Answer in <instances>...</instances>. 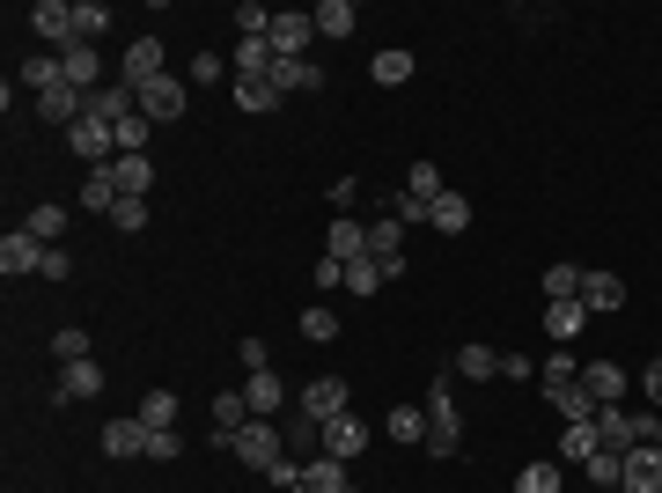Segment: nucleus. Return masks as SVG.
<instances>
[{
  "instance_id": "49",
  "label": "nucleus",
  "mask_w": 662,
  "mask_h": 493,
  "mask_svg": "<svg viewBox=\"0 0 662 493\" xmlns=\"http://www.w3.org/2000/svg\"><path fill=\"white\" fill-rule=\"evenodd\" d=\"M111 228H119V236H141L147 228V199H119V206H111Z\"/></svg>"
},
{
  "instance_id": "21",
  "label": "nucleus",
  "mask_w": 662,
  "mask_h": 493,
  "mask_svg": "<svg viewBox=\"0 0 662 493\" xmlns=\"http://www.w3.org/2000/svg\"><path fill=\"white\" fill-rule=\"evenodd\" d=\"M155 75H170V67H162V37H133V45H125V81L141 89V81H155Z\"/></svg>"
},
{
  "instance_id": "58",
  "label": "nucleus",
  "mask_w": 662,
  "mask_h": 493,
  "mask_svg": "<svg viewBox=\"0 0 662 493\" xmlns=\"http://www.w3.org/2000/svg\"><path fill=\"white\" fill-rule=\"evenodd\" d=\"M655 449H662V427H655Z\"/></svg>"
},
{
  "instance_id": "35",
  "label": "nucleus",
  "mask_w": 662,
  "mask_h": 493,
  "mask_svg": "<svg viewBox=\"0 0 662 493\" xmlns=\"http://www.w3.org/2000/svg\"><path fill=\"white\" fill-rule=\"evenodd\" d=\"M294 324H302V339H317V346L339 339V310H332V302H310V310H302Z\"/></svg>"
},
{
  "instance_id": "60",
  "label": "nucleus",
  "mask_w": 662,
  "mask_h": 493,
  "mask_svg": "<svg viewBox=\"0 0 662 493\" xmlns=\"http://www.w3.org/2000/svg\"><path fill=\"white\" fill-rule=\"evenodd\" d=\"M655 354H662V346H655Z\"/></svg>"
},
{
  "instance_id": "7",
  "label": "nucleus",
  "mask_w": 662,
  "mask_h": 493,
  "mask_svg": "<svg viewBox=\"0 0 662 493\" xmlns=\"http://www.w3.org/2000/svg\"><path fill=\"white\" fill-rule=\"evenodd\" d=\"M272 89H280V97H317V89H324V67H317V59H272Z\"/></svg>"
},
{
  "instance_id": "52",
  "label": "nucleus",
  "mask_w": 662,
  "mask_h": 493,
  "mask_svg": "<svg viewBox=\"0 0 662 493\" xmlns=\"http://www.w3.org/2000/svg\"><path fill=\"white\" fill-rule=\"evenodd\" d=\"M45 280H74V250H67V244L45 250Z\"/></svg>"
},
{
  "instance_id": "50",
  "label": "nucleus",
  "mask_w": 662,
  "mask_h": 493,
  "mask_svg": "<svg viewBox=\"0 0 662 493\" xmlns=\"http://www.w3.org/2000/svg\"><path fill=\"white\" fill-rule=\"evenodd\" d=\"M147 457H155V464H177V457H184V435H177V427H155V435H147Z\"/></svg>"
},
{
  "instance_id": "13",
  "label": "nucleus",
  "mask_w": 662,
  "mask_h": 493,
  "mask_svg": "<svg viewBox=\"0 0 662 493\" xmlns=\"http://www.w3.org/2000/svg\"><path fill=\"white\" fill-rule=\"evenodd\" d=\"M147 435H155V427H147L141 413L111 419V427H103V457H147Z\"/></svg>"
},
{
  "instance_id": "12",
  "label": "nucleus",
  "mask_w": 662,
  "mask_h": 493,
  "mask_svg": "<svg viewBox=\"0 0 662 493\" xmlns=\"http://www.w3.org/2000/svg\"><path fill=\"white\" fill-rule=\"evenodd\" d=\"M582 310H588V317L626 310V280H618V272H582Z\"/></svg>"
},
{
  "instance_id": "57",
  "label": "nucleus",
  "mask_w": 662,
  "mask_h": 493,
  "mask_svg": "<svg viewBox=\"0 0 662 493\" xmlns=\"http://www.w3.org/2000/svg\"><path fill=\"white\" fill-rule=\"evenodd\" d=\"M266 361H272V346L258 339V332H250V339H244V369H266Z\"/></svg>"
},
{
  "instance_id": "33",
  "label": "nucleus",
  "mask_w": 662,
  "mask_h": 493,
  "mask_svg": "<svg viewBox=\"0 0 662 493\" xmlns=\"http://www.w3.org/2000/svg\"><path fill=\"white\" fill-rule=\"evenodd\" d=\"M103 30H111V8L103 0H74V45H97Z\"/></svg>"
},
{
  "instance_id": "39",
  "label": "nucleus",
  "mask_w": 662,
  "mask_h": 493,
  "mask_svg": "<svg viewBox=\"0 0 662 493\" xmlns=\"http://www.w3.org/2000/svg\"><path fill=\"white\" fill-rule=\"evenodd\" d=\"M23 228H30V236H37V244L52 250L59 236H67V206H30V222H23Z\"/></svg>"
},
{
  "instance_id": "26",
  "label": "nucleus",
  "mask_w": 662,
  "mask_h": 493,
  "mask_svg": "<svg viewBox=\"0 0 662 493\" xmlns=\"http://www.w3.org/2000/svg\"><path fill=\"white\" fill-rule=\"evenodd\" d=\"M552 397V413L566 419V427H588V419H596V397L582 391V383H560V391H545Z\"/></svg>"
},
{
  "instance_id": "32",
  "label": "nucleus",
  "mask_w": 662,
  "mask_h": 493,
  "mask_svg": "<svg viewBox=\"0 0 662 493\" xmlns=\"http://www.w3.org/2000/svg\"><path fill=\"white\" fill-rule=\"evenodd\" d=\"M457 376L486 383V376H501V354H493V346H479V339H464V346H457Z\"/></svg>"
},
{
  "instance_id": "14",
  "label": "nucleus",
  "mask_w": 662,
  "mask_h": 493,
  "mask_svg": "<svg viewBox=\"0 0 662 493\" xmlns=\"http://www.w3.org/2000/svg\"><path fill=\"white\" fill-rule=\"evenodd\" d=\"M59 67H67V89H81V97H97V89H103L97 45H67V52H59Z\"/></svg>"
},
{
  "instance_id": "16",
  "label": "nucleus",
  "mask_w": 662,
  "mask_h": 493,
  "mask_svg": "<svg viewBox=\"0 0 662 493\" xmlns=\"http://www.w3.org/2000/svg\"><path fill=\"white\" fill-rule=\"evenodd\" d=\"M324 258H332V266H354V258H368V228L354 222V214H339V222H332V236H324Z\"/></svg>"
},
{
  "instance_id": "9",
  "label": "nucleus",
  "mask_w": 662,
  "mask_h": 493,
  "mask_svg": "<svg viewBox=\"0 0 662 493\" xmlns=\"http://www.w3.org/2000/svg\"><path fill=\"white\" fill-rule=\"evenodd\" d=\"M30 30H37L52 52H67L74 45V8L67 0H37V8H30Z\"/></svg>"
},
{
  "instance_id": "53",
  "label": "nucleus",
  "mask_w": 662,
  "mask_h": 493,
  "mask_svg": "<svg viewBox=\"0 0 662 493\" xmlns=\"http://www.w3.org/2000/svg\"><path fill=\"white\" fill-rule=\"evenodd\" d=\"M501 376H508V383H530L538 361H530V354H501Z\"/></svg>"
},
{
  "instance_id": "54",
  "label": "nucleus",
  "mask_w": 662,
  "mask_h": 493,
  "mask_svg": "<svg viewBox=\"0 0 662 493\" xmlns=\"http://www.w3.org/2000/svg\"><path fill=\"white\" fill-rule=\"evenodd\" d=\"M221 75H228V59H214V52H199V59H192V89H199V81H221Z\"/></svg>"
},
{
  "instance_id": "56",
  "label": "nucleus",
  "mask_w": 662,
  "mask_h": 493,
  "mask_svg": "<svg viewBox=\"0 0 662 493\" xmlns=\"http://www.w3.org/2000/svg\"><path fill=\"white\" fill-rule=\"evenodd\" d=\"M640 391H648V405H655V413H662V354H655V361H648V376H640Z\"/></svg>"
},
{
  "instance_id": "59",
  "label": "nucleus",
  "mask_w": 662,
  "mask_h": 493,
  "mask_svg": "<svg viewBox=\"0 0 662 493\" xmlns=\"http://www.w3.org/2000/svg\"><path fill=\"white\" fill-rule=\"evenodd\" d=\"M346 493H361V486H346Z\"/></svg>"
},
{
  "instance_id": "3",
  "label": "nucleus",
  "mask_w": 662,
  "mask_h": 493,
  "mask_svg": "<svg viewBox=\"0 0 662 493\" xmlns=\"http://www.w3.org/2000/svg\"><path fill=\"white\" fill-rule=\"evenodd\" d=\"M294 413H310L317 427H332L339 413H354V391H346V376H317V383H302V391H294Z\"/></svg>"
},
{
  "instance_id": "10",
  "label": "nucleus",
  "mask_w": 662,
  "mask_h": 493,
  "mask_svg": "<svg viewBox=\"0 0 662 493\" xmlns=\"http://www.w3.org/2000/svg\"><path fill=\"white\" fill-rule=\"evenodd\" d=\"M141 111H147L155 125H170L177 111H184V81H177V75H155V81H141Z\"/></svg>"
},
{
  "instance_id": "17",
  "label": "nucleus",
  "mask_w": 662,
  "mask_h": 493,
  "mask_svg": "<svg viewBox=\"0 0 662 493\" xmlns=\"http://www.w3.org/2000/svg\"><path fill=\"white\" fill-rule=\"evenodd\" d=\"M37 119L59 125V133H74V125L89 119V97H81V89H52V97H37Z\"/></svg>"
},
{
  "instance_id": "22",
  "label": "nucleus",
  "mask_w": 662,
  "mask_h": 493,
  "mask_svg": "<svg viewBox=\"0 0 662 493\" xmlns=\"http://www.w3.org/2000/svg\"><path fill=\"white\" fill-rule=\"evenodd\" d=\"M111 184H119L125 199H147L155 192V163H147V155H119V163H111Z\"/></svg>"
},
{
  "instance_id": "8",
  "label": "nucleus",
  "mask_w": 662,
  "mask_h": 493,
  "mask_svg": "<svg viewBox=\"0 0 662 493\" xmlns=\"http://www.w3.org/2000/svg\"><path fill=\"white\" fill-rule=\"evenodd\" d=\"M67 141H74V155H81L89 170H103V163H119V141H111V125H103V119H81V125L67 133Z\"/></svg>"
},
{
  "instance_id": "23",
  "label": "nucleus",
  "mask_w": 662,
  "mask_h": 493,
  "mask_svg": "<svg viewBox=\"0 0 662 493\" xmlns=\"http://www.w3.org/2000/svg\"><path fill=\"white\" fill-rule=\"evenodd\" d=\"M23 89H37V97L67 89V67H59V52H30V59H23Z\"/></svg>"
},
{
  "instance_id": "40",
  "label": "nucleus",
  "mask_w": 662,
  "mask_h": 493,
  "mask_svg": "<svg viewBox=\"0 0 662 493\" xmlns=\"http://www.w3.org/2000/svg\"><path fill=\"white\" fill-rule=\"evenodd\" d=\"M596 449H604V442H596V419H588V427H566V435H560V464H588Z\"/></svg>"
},
{
  "instance_id": "55",
  "label": "nucleus",
  "mask_w": 662,
  "mask_h": 493,
  "mask_svg": "<svg viewBox=\"0 0 662 493\" xmlns=\"http://www.w3.org/2000/svg\"><path fill=\"white\" fill-rule=\"evenodd\" d=\"M310 280H317V288H346V266H332V258H317V266H310Z\"/></svg>"
},
{
  "instance_id": "45",
  "label": "nucleus",
  "mask_w": 662,
  "mask_h": 493,
  "mask_svg": "<svg viewBox=\"0 0 662 493\" xmlns=\"http://www.w3.org/2000/svg\"><path fill=\"white\" fill-rule=\"evenodd\" d=\"M582 295V266H545V302Z\"/></svg>"
},
{
  "instance_id": "15",
  "label": "nucleus",
  "mask_w": 662,
  "mask_h": 493,
  "mask_svg": "<svg viewBox=\"0 0 662 493\" xmlns=\"http://www.w3.org/2000/svg\"><path fill=\"white\" fill-rule=\"evenodd\" d=\"M272 37H236V52H228V67H236V81H266L272 75Z\"/></svg>"
},
{
  "instance_id": "5",
  "label": "nucleus",
  "mask_w": 662,
  "mask_h": 493,
  "mask_svg": "<svg viewBox=\"0 0 662 493\" xmlns=\"http://www.w3.org/2000/svg\"><path fill=\"white\" fill-rule=\"evenodd\" d=\"M0 272H8V280H23V272H45V244H37L30 228H8V236H0Z\"/></svg>"
},
{
  "instance_id": "28",
  "label": "nucleus",
  "mask_w": 662,
  "mask_h": 493,
  "mask_svg": "<svg viewBox=\"0 0 662 493\" xmlns=\"http://www.w3.org/2000/svg\"><path fill=\"white\" fill-rule=\"evenodd\" d=\"M228 89H236V111H244V119H272V111H280V89H272V81H228Z\"/></svg>"
},
{
  "instance_id": "27",
  "label": "nucleus",
  "mask_w": 662,
  "mask_h": 493,
  "mask_svg": "<svg viewBox=\"0 0 662 493\" xmlns=\"http://www.w3.org/2000/svg\"><path fill=\"white\" fill-rule=\"evenodd\" d=\"M119 184H111V163H103V170H89L81 177V199H74V206H89V214H111V206H119Z\"/></svg>"
},
{
  "instance_id": "30",
  "label": "nucleus",
  "mask_w": 662,
  "mask_h": 493,
  "mask_svg": "<svg viewBox=\"0 0 662 493\" xmlns=\"http://www.w3.org/2000/svg\"><path fill=\"white\" fill-rule=\"evenodd\" d=\"M368 75H375V89H405V81H413V52H405V45L375 52V67H368Z\"/></svg>"
},
{
  "instance_id": "6",
  "label": "nucleus",
  "mask_w": 662,
  "mask_h": 493,
  "mask_svg": "<svg viewBox=\"0 0 662 493\" xmlns=\"http://www.w3.org/2000/svg\"><path fill=\"white\" fill-rule=\"evenodd\" d=\"M618 493H662V449L655 442L626 449V479H618Z\"/></svg>"
},
{
  "instance_id": "29",
  "label": "nucleus",
  "mask_w": 662,
  "mask_h": 493,
  "mask_svg": "<svg viewBox=\"0 0 662 493\" xmlns=\"http://www.w3.org/2000/svg\"><path fill=\"white\" fill-rule=\"evenodd\" d=\"M427 228H435V236H464V228H471V199L464 192H441L435 199V222H427Z\"/></svg>"
},
{
  "instance_id": "51",
  "label": "nucleus",
  "mask_w": 662,
  "mask_h": 493,
  "mask_svg": "<svg viewBox=\"0 0 662 493\" xmlns=\"http://www.w3.org/2000/svg\"><path fill=\"white\" fill-rule=\"evenodd\" d=\"M236 30H244V37H266V30H272V8L244 0V8H236Z\"/></svg>"
},
{
  "instance_id": "47",
  "label": "nucleus",
  "mask_w": 662,
  "mask_h": 493,
  "mask_svg": "<svg viewBox=\"0 0 662 493\" xmlns=\"http://www.w3.org/2000/svg\"><path fill=\"white\" fill-rule=\"evenodd\" d=\"M52 354H59V369H67V361H89V332H81V324L52 332Z\"/></svg>"
},
{
  "instance_id": "43",
  "label": "nucleus",
  "mask_w": 662,
  "mask_h": 493,
  "mask_svg": "<svg viewBox=\"0 0 662 493\" xmlns=\"http://www.w3.org/2000/svg\"><path fill=\"white\" fill-rule=\"evenodd\" d=\"M405 192H413V199H427V206H435V199L449 192V184H441V170H435V163H413V170H405Z\"/></svg>"
},
{
  "instance_id": "24",
  "label": "nucleus",
  "mask_w": 662,
  "mask_h": 493,
  "mask_svg": "<svg viewBox=\"0 0 662 493\" xmlns=\"http://www.w3.org/2000/svg\"><path fill=\"white\" fill-rule=\"evenodd\" d=\"M596 442L626 457V449L640 442V435H633V413H618V405H596Z\"/></svg>"
},
{
  "instance_id": "37",
  "label": "nucleus",
  "mask_w": 662,
  "mask_h": 493,
  "mask_svg": "<svg viewBox=\"0 0 662 493\" xmlns=\"http://www.w3.org/2000/svg\"><path fill=\"white\" fill-rule=\"evenodd\" d=\"M383 435H391V442H427V413H419V405H391Z\"/></svg>"
},
{
  "instance_id": "34",
  "label": "nucleus",
  "mask_w": 662,
  "mask_h": 493,
  "mask_svg": "<svg viewBox=\"0 0 662 493\" xmlns=\"http://www.w3.org/2000/svg\"><path fill=\"white\" fill-rule=\"evenodd\" d=\"M375 214H391V222H405V228L435 222V206H427V199H413V192H391V199H375Z\"/></svg>"
},
{
  "instance_id": "11",
  "label": "nucleus",
  "mask_w": 662,
  "mask_h": 493,
  "mask_svg": "<svg viewBox=\"0 0 662 493\" xmlns=\"http://www.w3.org/2000/svg\"><path fill=\"white\" fill-rule=\"evenodd\" d=\"M626 383H633V376L618 369L611 354H604V361H582V391L596 397V405H618V397H626Z\"/></svg>"
},
{
  "instance_id": "4",
  "label": "nucleus",
  "mask_w": 662,
  "mask_h": 493,
  "mask_svg": "<svg viewBox=\"0 0 662 493\" xmlns=\"http://www.w3.org/2000/svg\"><path fill=\"white\" fill-rule=\"evenodd\" d=\"M266 37H272V52H280V59H310V37H317V15H310V8H280Z\"/></svg>"
},
{
  "instance_id": "25",
  "label": "nucleus",
  "mask_w": 662,
  "mask_h": 493,
  "mask_svg": "<svg viewBox=\"0 0 662 493\" xmlns=\"http://www.w3.org/2000/svg\"><path fill=\"white\" fill-rule=\"evenodd\" d=\"M582 324H588V310H582V295H566V302H545V332L552 339H582Z\"/></svg>"
},
{
  "instance_id": "19",
  "label": "nucleus",
  "mask_w": 662,
  "mask_h": 493,
  "mask_svg": "<svg viewBox=\"0 0 662 493\" xmlns=\"http://www.w3.org/2000/svg\"><path fill=\"white\" fill-rule=\"evenodd\" d=\"M361 449H368V427H361L354 413H339L332 427H324V457H339V464H354Z\"/></svg>"
},
{
  "instance_id": "18",
  "label": "nucleus",
  "mask_w": 662,
  "mask_h": 493,
  "mask_svg": "<svg viewBox=\"0 0 662 493\" xmlns=\"http://www.w3.org/2000/svg\"><path fill=\"white\" fill-rule=\"evenodd\" d=\"M244 397H250V413H258V419H280V405H288V383H280L272 369H250V376H244Z\"/></svg>"
},
{
  "instance_id": "48",
  "label": "nucleus",
  "mask_w": 662,
  "mask_h": 493,
  "mask_svg": "<svg viewBox=\"0 0 662 493\" xmlns=\"http://www.w3.org/2000/svg\"><path fill=\"white\" fill-rule=\"evenodd\" d=\"M346 288H354V295H375V288H383V266H375V258H354V266H346Z\"/></svg>"
},
{
  "instance_id": "41",
  "label": "nucleus",
  "mask_w": 662,
  "mask_h": 493,
  "mask_svg": "<svg viewBox=\"0 0 662 493\" xmlns=\"http://www.w3.org/2000/svg\"><path fill=\"white\" fill-rule=\"evenodd\" d=\"M588 486H596V493H604V486H618V479H626V457H618V449H596V457H588Z\"/></svg>"
},
{
  "instance_id": "20",
  "label": "nucleus",
  "mask_w": 662,
  "mask_h": 493,
  "mask_svg": "<svg viewBox=\"0 0 662 493\" xmlns=\"http://www.w3.org/2000/svg\"><path fill=\"white\" fill-rule=\"evenodd\" d=\"M103 383H111V376H103L97 361H67V376H59V405H89Z\"/></svg>"
},
{
  "instance_id": "1",
  "label": "nucleus",
  "mask_w": 662,
  "mask_h": 493,
  "mask_svg": "<svg viewBox=\"0 0 662 493\" xmlns=\"http://www.w3.org/2000/svg\"><path fill=\"white\" fill-rule=\"evenodd\" d=\"M464 449V413H457V397H449V376L427 383V457H457Z\"/></svg>"
},
{
  "instance_id": "42",
  "label": "nucleus",
  "mask_w": 662,
  "mask_h": 493,
  "mask_svg": "<svg viewBox=\"0 0 662 493\" xmlns=\"http://www.w3.org/2000/svg\"><path fill=\"white\" fill-rule=\"evenodd\" d=\"M566 479H560V464H523L515 471V493H560Z\"/></svg>"
},
{
  "instance_id": "44",
  "label": "nucleus",
  "mask_w": 662,
  "mask_h": 493,
  "mask_svg": "<svg viewBox=\"0 0 662 493\" xmlns=\"http://www.w3.org/2000/svg\"><path fill=\"white\" fill-rule=\"evenodd\" d=\"M545 391H560V383H582V361H574V354H566V346H560V354H545Z\"/></svg>"
},
{
  "instance_id": "31",
  "label": "nucleus",
  "mask_w": 662,
  "mask_h": 493,
  "mask_svg": "<svg viewBox=\"0 0 662 493\" xmlns=\"http://www.w3.org/2000/svg\"><path fill=\"white\" fill-rule=\"evenodd\" d=\"M302 493H346V464L339 457H310L302 464Z\"/></svg>"
},
{
  "instance_id": "2",
  "label": "nucleus",
  "mask_w": 662,
  "mask_h": 493,
  "mask_svg": "<svg viewBox=\"0 0 662 493\" xmlns=\"http://www.w3.org/2000/svg\"><path fill=\"white\" fill-rule=\"evenodd\" d=\"M228 449H236L250 471H272L280 457H288V427H280V419H250V427L228 435Z\"/></svg>"
},
{
  "instance_id": "36",
  "label": "nucleus",
  "mask_w": 662,
  "mask_h": 493,
  "mask_svg": "<svg viewBox=\"0 0 662 493\" xmlns=\"http://www.w3.org/2000/svg\"><path fill=\"white\" fill-rule=\"evenodd\" d=\"M354 0H317V37H354Z\"/></svg>"
},
{
  "instance_id": "46",
  "label": "nucleus",
  "mask_w": 662,
  "mask_h": 493,
  "mask_svg": "<svg viewBox=\"0 0 662 493\" xmlns=\"http://www.w3.org/2000/svg\"><path fill=\"white\" fill-rule=\"evenodd\" d=\"M141 419H147V427H177V391H147L141 397Z\"/></svg>"
},
{
  "instance_id": "38",
  "label": "nucleus",
  "mask_w": 662,
  "mask_h": 493,
  "mask_svg": "<svg viewBox=\"0 0 662 493\" xmlns=\"http://www.w3.org/2000/svg\"><path fill=\"white\" fill-rule=\"evenodd\" d=\"M147 133H155V119H147V111H133V119H119V125H111L119 155H147Z\"/></svg>"
}]
</instances>
